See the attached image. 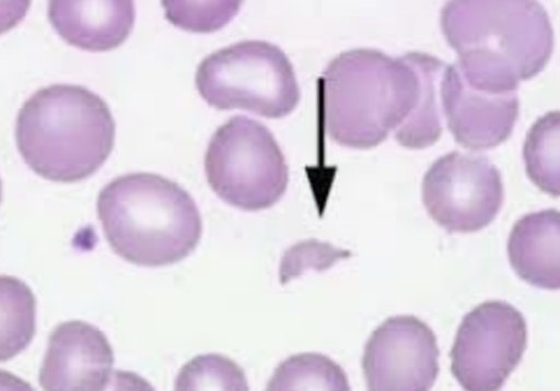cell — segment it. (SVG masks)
<instances>
[{"label":"cell","instance_id":"ba28073f","mask_svg":"<svg viewBox=\"0 0 560 391\" xmlns=\"http://www.w3.org/2000/svg\"><path fill=\"white\" fill-rule=\"evenodd\" d=\"M423 202L433 221L450 233L481 230L502 210V174L488 156L448 153L425 174Z\"/></svg>","mask_w":560,"mask_h":391},{"label":"cell","instance_id":"277c9868","mask_svg":"<svg viewBox=\"0 0 560 391\" xmlns=\"http://www.w3.org/2000/svg\"><path fill=\"white\" fill-rule=\"evenodd\" d=\"M96 209L112 249L136 265L175 264L202 238L201 213L189 192L158 174L118 176L100 191Z\"/></svg>","mask_w":560,"mask_h":391},{"label":"cell","instance_id":"5b68a950","mask_svg":"<svg viewBox=\"0 0 560 391\" xmlns=\"http://www.w3.org/2000/svg\"><path fill=\"white\" fill-rule=\"evenodd\" d=\"M196 87L219 110L244 109L282 119L300 102L292 63L279 47L243 42L212 52L196 71Z\"/></svg>","mask_w":560,"mask_h":391},{"label":"cell","instance_id":"5bb4252c","mask_svg":"<svg viewBox=\"0 0 560 391\" xmlns=\"http://www.w3.org/2000/svg\"><path fill=\"white\" fill-rule=\"evenodd\" d=\"M419 75L417 103L408 120L395 131L399 145L422 150L435 144L443 133L440 84L447 64L424 52H410Z\"/></svg>","mask_w":560,"mask_h":391},{"label":"cell","instance_id":"8992f818","mask_svg":"<svg viewBox=\"0 0 560 391\" xmlns=\"http://www.w3.org/2000/svg\"><path fill=\"white\" fill-rule=\"evenodd\" d=\"M211 189L228 204L259 211L282 200L289 167L270 130L246 116H234L219 127L206 154Z\"/></svg>","mask_w":560,"mask_h":391},{"label":"cell","instance_id":"4fadbf2b","mask_svg":"<svg viewBox=\"0 0 560 391\" xmlns=\"http://www.w3.org/2000/svg\"><path fill=\"white\" fill-rule=\"evenodd\" d=\"M560 212L538 211L514 225L508 252L516 275L545 289L560 288Z\"/></svg>","mask_w":560,"mask_h":391},{"label":"cell","instance_id":"6da1fadb","mask_svg":"<svg viewBox=\"0 0 560 391\" xmlns=\"http://www.w3.org/2000/svg\"><path fill=\"white\" fill-rule=\"evenodd\" d=\"M442 29L467 83L494 93L517 91L542 72L555 47L549 14L537 2H451Z\"/></svg>","mask_w":560,"mask_h":391},{"label":"cell","instance_id":"ac0fdd59","mask_svg":"<svg viewBox=\"0 0 560 391\" xmlns=\"http://www.w3.org/2000/svg\"><path fill=\"white\" fill-rule=\"evenodd\" d=\"M176 390H248L245 371L219 355L199 356L186 364L176 378Z\"/></svg>","mask_w":560,"mask_h":391},{"label":"cell","instance_id":"e0dca14e","mask_svg":"<svg viewBox=\"0 0 560 391\" xmlns=\"http://www.w3.org/2000/svg\"><path fill=\"white\" fill-rule=\"evenodd\" d=\"M268 390H350L343 368L317 354L293 356L280 364Z\"/></svg>","mask_w":560,"mask_h":391},{"label":"cell","instance_id":"d6986e66","mask_svg":"<svg viewBox=\"0 0 560 391\" xmlns=\"http://www.w3.org/2000/svg\"><path fill=\"white\" fill-rule=\"evenodd\" d=\"M166 17L176 27L195 33H211L224 27L242 3L164 2Z\"/></svg>","mask_w":560,"mask_h":391},{"label":"cell","instance_id":"8fae6325","mask_svg":"<svg viewBox=\"0 0 560 391\" xmlns=\"http://www.w3.org/2000/svg\"><path fill=\"white\" fill-rule=\"evenodd\" d=\"M114 363V351L102 330L83 321L65 322L51 332L39 386L49 391L105 390Z\"/></svg>","mask_w":560,"mask_h":391},{"label":"cell","instance_id":"7c38bea8","mask_svg":"<svg viewBox=\"0 0 560 391\" xmlns=\"http://www.w3.org/2000/svg\"><path fill=\"white\" fill-rule=\"evenodd\" d=\"M49 22L69 45L108 51L129 37L136 19L132 2H50Z\"/></svg>","mask_w":560,"mask_h":391},{"label":"cell","instance_id":"52a82bcc","mask_svg":"<svg viewBox=\"0 0 560 391\" xmlns=\"http://www.w3.org/2000/svg\"><path fill=\"white\" fill-rule=\"evenodd\" d=\"M527 323L504 301H488L467 315L451 352L452 374L469 391L503 388L527 348Z\"/></svg>","mask_w":560,"mask_h":391},{"label":"cell","instance_id":"3957f363","mask_svg":"<svg viewBox=\"0 0 560 391\" xmlns=\"http://www.w3.org/2000/svg\"><path fill=\"white\" fill-rule=\"evenodd\" d=\"M325 122L339 145L373 149L401 127L416 107L419 75L410 52L376 49L339 54L322 78Z\"/></svg>","mask_w":560,"mask_h":391},{"label":"cell","instance_id":"9c48e42d","mask_svg":"<svg viewBox=\"0 0 560 391\" xmlns=\"http://www.w3.org/2000/svg\"><path fill=\"white\" fill-rule=\"evenodd\" d=\"M436 337L415 317H394L373 332L363 356L370 390H430L439 376Z\"/></svg>","mask_w":560,"mask_h":391},{"label":"cell","instance_id":"7a4b0ae2","mask_svg":"<svg viewBox=\"0 0 560 391\" xmlns=\"http://www.w3.org/2000/svg\"><path fill=\"white\" fill-rule=\"evenodd\" d=\"M115 129L102 96L83 86L55 84L35 92L19 110L15 141L34 173L49 181L74 183L107 162Z\"/></svg>","mask_w":560,"mask_h":391},{"label":"cell","instance_id":"ffe728a7","mask_svg":"<svg viewBox=\"0 0 560 391\" xmlns=\"http://www.w3.org/2000/svg\"><path fill=\"white\" fill-rule=\"evenodd\" d=\"M351 256L349 250L336 248L330 244L317 240L303 241L287 251L280 266V282L285 284L303 275L307 269L327 270L339 260L349 259Z\"/></svg>","mask_w":560,"mask_h":391},{"label":"cell","instance_id":"9a60e30c","mask_svg":"<svg viewBox=\"0 0 560 391\" xmlns=\"http://www.w3.org/2000/svg\"><path fill=\"white\" fill-rule=\"evenodd\" d=\"M560 111L547 112L527 133L524 159L528 178L542 191L560 196Z\"/></svg>","mask_w":560,"mask_h":391},{"label":"cell","instance_id":"30bf717a","mask_svg":"<svg viewBox=\"0 0 560 391\" xmlns=\"http://www.w3.org/2000/svg\"><path fill=\"white\" fill-rule=\"evenodd\" d=\"M443 114L455 141L471 151L509 140L517 121V91L494 93L467 83L456 63L447 64L440 84Z\"/></svg>","mask_w":560,"mask_h":391},{"label":"cell","instance_id":"2e32d148","mask_svg":"<svg viewBox=\"0 0 560 391\" xmlns=\"http://www.w3.org/2000/svg\"><path fill=\"white\" fill-rule=\"evenodd\" d=\"M2 363L23 352L35 335V298L30 287L14 277L3 276Z\"/></svg>","mask_w":560,"mask_h":391}]
</instances>
